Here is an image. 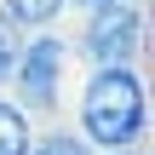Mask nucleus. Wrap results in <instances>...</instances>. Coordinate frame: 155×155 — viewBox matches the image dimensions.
Returning a JSON list of instances; mask_svg holds the SVG:
<instances>
[{
    "label": "nucleus",
    "mask_w": 155,
    "mask_h": 155,
    "mask_svg": "<svg viewBox=\"0 0 155 155\" xmlns=\"http://www.w3.org/2000/svg\"><path fill=\"white\" fill-rule=\"evenodd\" d=\"M75 12H92V6H109V0H69Z\"/></svg>",
    "instance_id": "1a4fd4ad"
},
{
    "label": "nucleus",
    "mask_w": 155,
    "mask_h": 155,
    "mask_svg": "<svg viewBox=\"0 0 155 155\" xmlns=\"http://www.w3.org/2000/svg\"><path fill=\"white\" fill-rule=\"evenodd\" d=\"M69 35L58 29H35L23 35V52H17V69H12V98L29 121H52L63 109V86H69Z\"/></svg>",
    "instance_id": "7ed1b4c3"
},
{
    "label": "nucleus",
    "mask_w": 155,
    "mask_h": 155,
    "mask_svg": "<svg viewBox=\"0 0 155 155\" xmlns=\"http://www.w3.org/2000/svg\"><path fill=\"white\" fill-rule=\"evenodd\" d=\"M63 12H69V0H0V17H12L23 35H35V29H58Z\"/></svg>",
    "instance_id": "20e7f679"
},
{
    "label": "nucleus",
    "mask_w": 155,
    "mask_h": 155,
    "mask_svg": "<svg viewBox=\"0 0 155 155\" xmlns=\"http://www.w3.org/2000/svg\"><path fill=\"white\" fill-rule=\"evenodd\" d=\"M69 52L86 69L104 63H144L150 58V6L144 0H109L81 12V35L69 40Z\"/></svg>",
    "instance_id": "f03ea898"
},
{
    "label": "nucleus",
    "mask_w": 155,
    "mask_h": 155,
    "mask_svg": "<svg viewBox=\"0 0 155 155\" xmlns=\"http://www.w3.org/2000/svg\"><path fill=\"white\" fill-rule=\"evenodd\" d=\"M98 155H150L144 144H127V150H98Z\"/></svg>",
    "instance_id": "6e6552de"
},
{
    "label": "nucleus",
    "mask_w": 155,
    "mask_h": 155,
    "mask_svg": "<svg viewBox=\"0 0 155 155\" xmlns=\"http://www.w3.org/2000/svg\"><path fill=\"white\" fill-rule=\"evenodd\" d=\"M29 144H35V121L17 109V98L0 92V155H29Z\"/></svg>",
    "instance_id": "39448f33"
},
{
    "label": "nucleus",
    "mask_w": 155,
    "mask_h": 155,
    "mask_svg": "<svg viewBox=\"0 0 155 155\" xmlns=\"http://www.w3.org/2000/svg\"><path fill=\"white\" fill-rule=\"evenodd\" d=\"M29 155H98V150H92V144H86L75 127H46V132L35 127V144H29Z\"/></svg>",
    "instance_id": "423d86ee"
},
{
    "label": "nucleus",
    "mask_w": 155,
    "mask_h": 155,
    "mask_svg": "<svg viewBox=\"0 0 155 155\" xmlns=\"http://www.w3.org/2000/svg\"><path fill=\"white\" fill-rule=\"evenodd\" d=\"M17 52H23V29L12 17H0V92L12 86V69H17Z\"/></svg>",
    "instance_id": "0eeeda50"
},
{
    "label": "nucleus",
    "mask_w": 155,
    "mask_h": 155,
    "mask_svg": "<svg viewBox=\"0 0 155 155\" xmlns=\"http://www.w3.org/2000/svg\"><path fill=\"white\" fill-rule=\"evenodd\" d=\"M75 132L92 150H127L150 138V81L144 63H104L81 75L75 92Z\"/></svg>",
    "instance_id": "f257e3e1"
}]
</instances>
